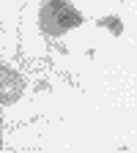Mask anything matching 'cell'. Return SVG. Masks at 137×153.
<instances>
[{
    "label": "cell",
    "instance_id": "6da1fadb",
    "mask_svg": "<svg viewBox=\"0 0 137 153\" xmlns=\"http://www.w3.org/2000/svg\"><path fill=\"white\" fill-rule=\"evenodd\" d=\"M38 25L47 36H63L82 25V14L69 6V0H44L38 11Z\"/></svg>",
    "mask_w": 137,
    "mask_h": 153
},
{
    "label": "cell",
    "instance_id": "7a4b0ae2",
    "mask_svg": "<svg viewBox=\"0 0 137 153\" xmlns=\"http://www.w3.org/2000/svg\"><path fill=\"white\" fill-rule=\"evenodd\" d=\"M22 76L11 68H0V104H14L22 96Z\"/></svg>",
    "mask_w": 137,
    "mask_h": 153
},
{
    "label": "cell",
    "instance_id": "3957f363",
    "mask_svg": "<svg viewBox=\"0 0 137 153\" xmlns=\"http://www.w3.org/2000/svg\"><path fill=\"white\" fill-rule=\"evenodd\" d=\"M102 25H107V27H112V33L118 36L121 33V25H118V19H107V22H102Z\"/></svg>",
    "mask_w": 137,
    "mask_h": 153
}]
</instances>
